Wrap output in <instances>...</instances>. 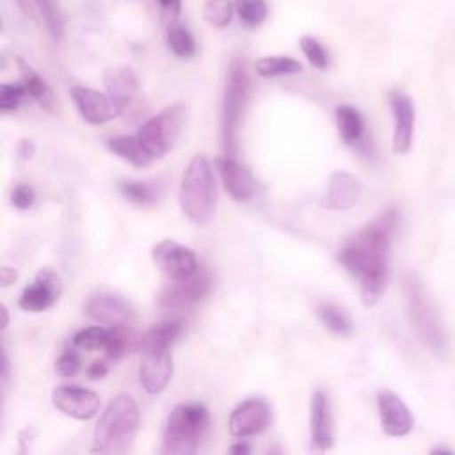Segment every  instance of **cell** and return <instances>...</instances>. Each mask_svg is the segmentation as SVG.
Returning <instances> with one entry per match:
<instances>
[{
	"mask_svg": "<svg viewBox=\"0 0 455 455\" xmlns=\"http://www.w3.org/2000/svg\"><path fill=\"white\" fill-rule=\"evenodd\" d=\"M398 226V212L387 210L371 224L354 233L339 249L343 268L359 281L364 306H373L386 291L389 279L391 236Z\"/></svg>",
	"mask_w": 455,
	"mask_h": 455,
	"instance_id": "1",
	"label": "cell"
},
{
	"mask_svg": "<svg viewBox=\"0 0 455 455\" xmlns=\"http://www.w3.org/2000/svg\"><path fill=\"white\" fill-rule=\"evenodd\" d=\"M140 412L130 395L114 396L101 412L92 432V451L124 453L139 432Z\"/></svg>",
	"mask_w": 455,
	"mask_h": 455,
	"instance_id": "2",
	"label": "cell"
},
{
	"mask_svg": "<svg viewBox=\"0 0 455 455\" xmlns=\"http://www.w3.org/2000/svg\"><path fill=\"white\" fill-rule=\"evenodd\" d=\"M217 197V183L212 164L206 156L196 155L181 178L178 196L181 212L192 222L206 224L215 215Z\"/></svg>",
	"mask_w": 455,
	"mask_h": 455,
	"instance_id": "3",
	"label": "cell"
},
{
	"mask_svg": "<svg viewBox=\"0 0 455 455\" xmlns=\"http://www.w3.org/2000/svg\"><path fill=\"white\" fill-rule=\"evenodd\" d=\"M210 412L203 403H180L167 418L162 439V453H196L210 432Z\"/></svg>",
	"mask_w": 455,
	"mask_h": 455,
	"instance_id": "4",
	"label": "cell"
},
{
	"mask_svg": "<svg viewBox=\"0 0 455 455\" xmlns=\"http://www.w3.org/2000/svg\"><path fill=\"white\" fill-rule=\"evenodd\" d=\"M403 295L407 316L414 332L423 341V345H427L434 354L443 357L448 347L446 331L430 293L414 274L403 277Z\"/></svg>",
	"mask_w": 455,
	"mask_h": 455,
	"instance_id": "5",
	"label": "cell"
},
{
	"mask_svg": "<svg viewBox=\"0 0 455 455\" xmlns=\"http://www.w3.org/2000/svg\"><path fill=\"white\" fill-rule=\"evenodd\" d=\"M249 87L251 80L245 62L240 59H233L226 71L220 116L222 146L228 156L236 155V132L249 100Z\"/></svg>",
	"mask_w": 455,
	"mask_h": 455,
	"instance_id": "6",
	"label": "cell"
},
{
	"mask_svg": "<svg viewBox=\"0 0 455 455\" xmlns=\"http://www.w3.org/2000/svg\"><path fill=\"white\" fill-rule=\"evenodd\" d=\"M185 121H187L185 105L174 103L165 107L156 116L146 119L140 124L137 137L140 139L144 148L149 151V155L156 160L174 146V142L183 132Z\"/></svg>",
	"mask_w": 455,
	"mask_h": 455,
	"instance_id": "7",
	"label": "cell"
},
{
	"mask_svg": "<svg viewBox=\"0 0 455 455\" xmlns=\"http://www.w3.org/2000/svg\"><path fill=\"white\" fill-rule=\"evenodd\" d=\"M156 268L171 281H180L194 275L199 268L197 256L192 249L174 242L162 240L151 251Z\"/></svg>",
	"mask_w": 455,
	"mask_h": 455,
	"instance_id": "8",
	"label": "cell"
},
{
	"mask_svg": "<svg viewBox=\"0 0 455 455\" xmlns=\"http://www.w3.org/2000/svg\"><path fill=\"white\" fill-rule=\"evenodd\" d=\"M212 279L206 268H197V272L187 279L171 281L158 297V304L165 309H183L188 307L201 299H204L210 291Z\"/></svg>",
	"mask_w": 455,
	"mask_h": 455,
	"instance_id": "9",
	"label": "cell"
},
{
	"mask_svg": "<svg viewBox=\"0 0 455 455\" xmlns=\"http://www.w3.org/2000/svg\"><path fill=\"white\" fill-rule=\"evenodd\" d=\"M62 295V281L52 268H41L32 284L25 286L18 304L23 311L39 313L52 307Z\"/></svg>",
	"mask_w": 455,
	"mask_h": 455,
	"instance_id": "10",
	"label": "cell"
},
{
	"mask_svg": "<svg viewBox=\"0 0 455 455\" xmlns=\"http://www.w3.org/2000/svg\"><path fill=\"white\" fill-rule=\"evenodd\" d=\"M272 412L265 400L249 398L236 405L229 416L228 428L233 437L258 435L270 425Z\"/></svg>",
	"mask_w": 455,
	"mask_h": 455,
	"instance_id": "11",
	"label": "cell"
},
{
	"mask_svg": "<svg viewBox=\"0 0 455 455\" xmlns=\"http://www.w3.org/2000/svg\"><path fill=\"white\" fill-rule=\"evenodd\" d=\"M85 313L94 322L108 327L132 325L137 320L132 304L114 293H96L89 297L85 304Z\"/></svg>",
	"mask_w": 455,
	"mask_h": 455,
	"instance_id": "12",
	"label": "cell"
},
{
	"mask_svg": "<svg viewBox=\"0 0 455 455\" xmlns=\"http://www.w3.org/2000/svg\"><path fill=\"white\" fill-rule=\"evenodd\" d=\"M53 405L75 419H91L101 407L100 395L92 389L80 386H60L52 393Z\"/></svg>",
	"mask_w": 455,
	"mask_h": 455,
	"instance_id": "13",
	"label": "cell"
},
{
	"mask_svg": "<svg viewBox=\"0 0 455 455\" xmlns=\"http://www.w3.org/2000/svg\"><path fill=\"white\" fill-rule=\"evenodd\" d=\"M69 94H71L80 116L91 124H105V123L112 121L114 117L121 116V110L116 105V101L108 94H103L96 89L75 85V87H71Z\"/></svg>",
	"mask_w": 455,
	"mask_h": 455,
	"instance_id": "14",
	"label": "cell"
},
{
	"mask_svg": "<svg viewBox=\"0 0 455 455\" xmlns=\"http://www.w3.org/2000/svg\"><path fill=\"white\" fill-rule=\"evenodd\" d=\"M139 382L149 395L162 393L172 377V357L169 350H140Z\"/></svg>",
	"mask_w": 455,
	"mask_h": 455,
	"instance_id": "15",
	"label": "cell"
},
{
	"mask_svg": "<svg viewBox=\"0 0 455 455\" xmlns=\"http://www.w3.org/2000/svg\"><path fill=\"white\" fill-rule=\"evenodd\" d=\"M377 407L380 416V427L387 435L403 437L414 427V418L403 400L393 391H379Z\"/></svg>",
	"mask_w": 455,
	"mask_h": 455,
	"instance_id": "16",
	"label": "cell"
},
{
	"mask_svg": "<svg viewBox=\"0 0 455 455\" xmlns=\"http://www.w3.org/2000/svg\"><path fill=\"white\" fill-rule=\"evenodd\" d=\"M389 105L395 119V132H393V151L398 155L409 153L412 146V135H414V103L411 96H407L402 91H391L389 92Z\"/></svg>",
	"mask_w": 455,
	"mask_h": 455,
	"instance_id": "17",
	"label": "cell"
},
{
	"mask_svg": "<svg viewBox=\"0 0 455 455\" xmlns=\"http://www.w3.org/2000/svg\"><path fill=\"white\" fill-rule=\"evenodd\" d=\"M361 190V181L354 174L347 171H336L329 178L325 194L320 199V206L334 212L350 210L357 204Z\"/></svg>",
	"mask_w": 455,
	"mask_h": 455,
	"instance_id": "18",
	"label": "cell"
},
{
	"mask_svg": "<svg viewBox=\"0 0 455 455\" xmlns=\"http://www.w3.org/2000/svg\"><path fill=\"white\" fill-rule=\"evenodd\" d=\"M108 96L116 101L121 114L135 110L140 105L139 98V80L130 68H112L107 69L103 76Z\"/></svg>",
	"mask_w": 455,
	"mask_h": 455,
	"instance_id": "19",
	"label": "cell"
},
{
	"mask_svg": "<svg viewBox=\"0 0 455 455\" xmlns=\"http://www.w3.org/2000/svg\"><path fill=\"white\" fill-rule=\"evenodd\" d=\"M215 167L222 180L226 192L235 201H247L256 192V183L247 167L235 160V156H219L215 160Z\"/></svg>",
	"mask_w": 455,
	"mask_h": 455,
	"instance_id": "20",
	"label": "cell"
},
{
	"mask_svg": "<svg viewBox=\"0 0 455 455\" xmlns=\"http://www.w3.org/2000/svg\"><path fill=\"white\" fill-rule=\"evenodd\" d=\"M311 446L318 451H325L332 446V419H331V407L329 398L323 391L316 389L311 396Z\"/></svg>",
	"mask_w": 455,
	"mask_h": 455,
	"instance_id": "21",
	"label": "cell"
},
{
	"mask_svg": "<svg viewBox=\"0 0 455 455\" xmlns=\"http://www.w3.org/2000/svg\"><path fill=\"white\" fill-rule=\"evenodd\" d=\"M18 62V69L21 75V82L28 92V96L46 112L55 114L57 112V96L53 92V89L50 87V84L28 64L25 62L21 57H16Z\"/></svg>",
	"mask_w": 455,
	"mask_h": 455,
	"instance_id": "22",
	"label": "cell"
},
{
	"mask_svg": "<svg viewBox=\"0 0 455 455\" xmlns=\"http://www.w3.org/2000/svg\"><path fill=\"white\" fill-rule=\"evenodd\" d=\"M107 148L117 155L121 160L132 164L133 167H148L155 158L144 148L137 135H116L107 139Z\"/></svg>",
	"mask_w": 455,
	"mask_h": 455,
	"instance_id": "23",
	"label": "cell"
},
{
	"mask_svg": "<svg viewBox=\"0 0 455 455\" xmlns=\"http://www.w3.org/2000/svg\"><path fill=\"white\" fill-rule=\"evenodd\" d=\"M183 323L180 320H165L153 325L139 343L140 350H171L172 343L180 338Z\"/></svg>",
	"mask_w": 455,
	"mask_h": 455,
	"instance_id": "24",
	"label": "cell"
},
{
	"mask_svg": "<svg viewBox=\"0 0 455 455\" xmlns=\"http://www.w3.org/2000/svg\"><path fill=\"white\" fill-rule=\"evenodd\" d=\"M336 126L341 140L347 146H355L364 137V117L350 105H339L336 108Z\"/></svg>",
	"mask_w": 455,
	"mask_h": 455,
	"instance_id": "25",
	"label": "cell"
},
{
	"mask_svg": "<svg viewBox=\"0 0 455 455\" xmlns=\"http://www.w3.org/2000/svg\"><path fill=\"white\" fill-rule=\"evenodd\" d=\"M254 69L263 78H275L286 75H297L302 71V64L286 55H267L254 62Z\"/></svg>",
	"mask_w": 455,
	"mask_h": 455,
	"instance_id": "26",
	"label": "cell"
},
{
	"mask_svg": "<svg viewBox=\"0 0 455 455\" xmlns=\"http://www.w3.org/2000/svg\"><path fill=\"white\" fill-rule=\"evenodd\" d=\"M316 313H318V318L322 320V323L334 334L345 336L354 331V322H352L350 315L336 304L323 302L318 306Z\"/></svg>",
	"mask_w": 455,
	"mask_h": 455,
	"instance_id": "27",
	"label": "cell"
},
{
	"mask_svg": "<svg viewBox=\"0 0 455 455\" xmlns=\"http://www.w3.org/2000/svg\"><path fill=\"white\" fill-rule=\"evenodd\" d=\"M119 192L123 197L137 206H148L156 203L158 188L151 181H137V180H121Z\"/></svg>",
	"mask_w": 455,
	"mask_h": 455,
	"instance_id": "28",
	"label": "cell"
},
{
	"mask_svg": "<svg viewBox=\"0 0 455 455\" xmlns=\"http://www.w3.org/2000/svg\"><path fill=\"white\" fill-rule=\"evenodd\" d=\"M167 46L169 50L180 57V59H190L196 55L197 52V44L194 36L188 32V28H185L180 23H172L167 28Z\"/></svg>",
	"mask_w": 455,
	"mask_h": 455,
	"instance_id": "29",
	"label": "cell"
},
{
	"mask_svg": "<svg viewBox=\"0 0 455 455\" xmlns=\"http://www.w3.org/2000/svg\"><path fill=\"white\" fill-rule=\"evenodd\" d=\"M110 338V327H101L100 325H91V327H84L78 332H75L73 336V345L82 348V350H105L107 343Z\"/></svg>",
	"mask_w": 455,
	"mask_h": 455,
	"instance_id": "30",
	"label": "cell"
},
{
	"mask_svg": "<svg viewBox=\"0 0 455 455\" xmlns=\"http://www.w3.org/2000/svg\"><path fill=\"white\" fill-rule=\"evenodd\" d=\"M135 334L132 332V325L110 327V338L105 347L108 359H121L126 352H130L135 345ZM140 341V339H139Z\"/></svg>",
	"mask_w": 455,
	"mask_h": 455,
	"instance_id": "31",
	"label": "cell"
},
{
	"mask_svg": "<svg viewBox=\"0 0 455 455\" xmlns=\"http://www.w3.org/2000/svg\"><path fill=\"white\" fill-rule=\"evenodd\" d=\"M235 9L240 21L249 28L259 27L268 16V4L265 0H235Z\"/></svg>",
	"mask_w": 455,
	"mask_h": 455,
	"instance_id": "32",
	"label": "cell"
},
{
	"mask_svg": "<svg viewBox=\"0 0 455 455\" xmlns=\"http://www.w3.org/2000/svg\"><path fill=\"white\" fill-rule=\"evenodd\" d=\"M235 0H208L203 9V18L215 28H224L231 23Z\"/></svg>",
	"mask_w": 455,
	"mask_h": 455,
	"instance_id": "33",
	"label": "cell"
},
{
	"mask_svg": "<svg viewBox=\"0 0 455 455\" xmlns=\"http://www.w3.org/2000/svg\"><path fill=\"white\" fill-rule=\"evenodd\" d=\"M36 7L52 37L59 39L64 32V16L59 0H36Z\"/></svg>",
	"mask_w": 455,
	"mask_h": 455,
	"instance_id": "34",
	"label": "cell"
},
{
	"mask_svg": "<svg viewBox=\"0 0 455 455\" xmlns=\"http://www.w3.org/2000/svg\"><path fill=\"white\" fill-rule=\"evenodd\" d=\"M299 44H300V50H302V53L306 55V59L309 60L311 66H315L316 69H325L327 68L329 55H327V50L323 48V44L318 39H315L313 36H304V37H300Z\"/></svg>",
	"mask_w": 455,
	"mask_h": 455,
	"instance_id": "35",
	"label": "cell"
},
{
	"mask_svg": "<svg viewBox=\"0 0 455 455\" xmlns=\"http://www.w3.org/2000/svg\"><path fill=\"white\" fill-rule=\"evenodd\" d=\"M27 94L28 92H27L23 82L21 84H2L0 85V108H2V112H14L21 105V101Z\"/></svg>",
	"mask_w": 455,
	"mask_h": 455,
	"instance_id": "36",
	"label": "cell"
},
{
	"mask_svg": "<svg viewBox=\"0 0 455 455\" xmlns=\"http://www.w3.org/2000/svg\"><path fill=\"white\" fill-rule=\"evenodd\" d=\"M11 203L14 208L18 210H28L34 206L36 203V190L28 185V183H18L12 188L11 194Z\"/></svg>",
	"mask_w": 455,
	"mask_h": 455,
	"instance_id": "37",
	"label": "cell"
},
{
	"mask_svg": "<svg viewBox=\"0 0 455 455\" xmlns=\"http://www.w3.org/2000/svg\"><path fill=\"white\" fill-rule=\"evenodd\" d=\"M55 370L60 377H73L80 370L78 354L75 350H64L55 363Z\"/></svg>",
	"mask_w": 455,
	"mask_h": 455,
	"instance_id": "38",
	"label": "cell"
},
{
	"mask_svg": "<svg viewBox=\"0 0 455 455\" xmlns=\"http://www.w3.org/2000/svg\"><path fill=\"white\" fill-rule=\"evenodd\" d=\"M158 4H160V12L164 21L169 25L176 23L181 11V0H158Z\"/></svg>",
	"mask_w": 455,
	"mask_h": 455,
	"instance_id": "39",
	"label": "cell"
},
{
	"mask_svg": "<svg viewBox=\"0 0 455 455\" xmlns=\"http://www.w3.org/2000/svg\"><path fill=\"white\" fill-rule=\"evenodd\" d=\"M108 373V366L105 361H94L89 368H87V377L92 380L103 379Z\"/></svg>",
	"mask_w": 455,
	"mask_h": 455,
	"instance_id": "40",
	"label": "cell"
},
{
	"mask_svg": "<svg viewBox=\"0 0 455 455\" xmlns=\"http://www.w3.org/2000/svg\"><path fill=\"white\" fill-rule=\"evenodd\" d=\"M18 156L21 158V160H28V158H32L34 156V153H36V148H34V144H32V140H27V139H23V140H20V144H18Z\"/></svg>",
	"mask_w": 455,
	"mask_h": 455,
	"instance_id": "41",
	"label": "cell"
},
{
	"mask_svg": "<svg viewBox=\"0 0 455 455\" xmlns=\"http://www.w3.org/2000/svg\"><path fill=\"white\" fill-rule=\"evenodd\" d=\"M18 279V272L16 268H11V267H2L0 270V281L4 286H9V284H14V281Z\"/></svg>",
	"mask_w": 455,
	"mask_h": 455,
	"instance_id": "42",
	"label": "cell"
},
{
	"mask_svg": "<svg viewBox=\"0 0 455 455\" xmlns=\"http://www.w3.org/2000/svg\"><path fill=\"white\" fill-rule=\"evenodd\" d=\"M18 5H20V9L27 14V16H30V18H36L39 12H37V7H36V0H14Z\"/></svg>",
	"mask_w": 455,
	"mask_h": 455,
	"instance_id": "43",
	"label": "cell"
},
{
	"mask_svg": "<svg viewBox=\"0 0 455 455\" xmlns=\"http://www.w3.org/2000/svg\"><path fill=\"white\" fill-rule=\"evenodd\" d=\"M251 451V448H249V444H245V443H236V444H233L231 448H229V453H233V455H245V453H249Z\"/></svg>",
	"mask_w": 455,
	"mask_h": 455,
	"instance_id": "44",
	"label": "cell"
},
{
	"mask_svg": "<svg viewBox=\"0 0 455 455\" xmlns=\"http://www.w3.org/2000/svg\"><path fill=\"white\" fill-rule=\"evenodd\" d=\"M2 313H4V327H7V322H9V313H7V307L2 306Z\"/></svg>",
	"mask_w": 455,
	"mask_h": 455,
	"instance_id": "45",
	"label": "cell"
}]
</instances>
